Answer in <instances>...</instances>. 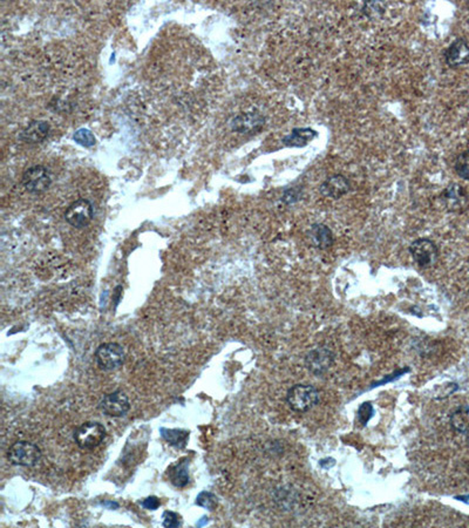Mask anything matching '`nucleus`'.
<instances>
[{"label":"nucleus","instance_id":"obj_1","mask_svg":"<svg viewBox=\"0 0 469 528\" xmlns=\"http://www.w3.org/2000/svg\"><path fill=\"white\" fill-rule=\"evenodd\" d=\"M286 401L295 412H308L320 401V392L315 386L298 384L289 390Z\"/></svg>","mask_w":469,"mask_h":528},{"label":"nucleus","instance_id":"obj_2","mask_svg":"<svg viewBox=\"0 0 469 528\" xmlns=\"http://www.w3.org/2000/svg\"><path fill=\"white\" fill-rule=\"evenodd\" d=\"M106 438V429L98 421H86L75 430L74 441L83 451H92L101 445Z\"/></svg>","mask_w":469,"mask_h":528},{"label":"nucleus","instance_id":"obj_3","mask_svg":"<svg viewBox=\"0 0 469 528\" xmlns=\"http://www.w3.org/2000/svg\"><path fill=\"white\" fill-rule=\"evenodd\" d=\"M11 464L21 467H34L41 459V451L36 444L30 441H17L10 446L8 452Z\"/></svg>","mask_w":469,"mask_h":528},{"label":"nucleus","instance_id":"obj_4","mask_svg":"<svg viewBox=\"0 0 469 528\" xmlns=\"http://www.w3.org/2000/svg\"><path fill=\"white\" fill-rule=\"evenodd\" d=\"M125 350L118 343H103L95 351V359L98 366L106 371H114L125 363Z\"/></svg>","mask_w":469,"mask_h":528},{"label":"nucleus","instance_id":"obj_5","mask_svg":"<svg viewBox=\"0 0 469 528\" xmlns=\"http://www.w3.org/2000/svg\"><path fill=\"white\" fill-rule=\"evenodd\" d=\"M410 253L415 263L425 269L433 266L439 258L438 246L432 240L425 237L410 243Z\"/></svg>","mask_w":469,"mask_h":528},{"label":"nucleus","instance_id":"obj_6","mask_svg":"<svg viewBox=\"0 0 469 528\" xmlns=\"http://www.w3.org/2000/svg\"><path fill=\"white\" fill-rule=\"evenodd\" d=\"M21 183L28 193L41 194L51 187V174L48 168L43 166H33L25 171L21 178Z\"/></svg>","mask_w":469,"mask_h":528},{"label":"nucleus","instance_id":"obj_7","mask_svg":"<svg viewBox=\"0 0 469 528\" xmlns=\"http://www.w3.org/2000/svg\"><path fill=\"white\" fill-rule=\"evenodd\" d=\"M99 408L108 417H123L130 410L129 398L123 391L118 390L106 394L100 401Z\"/></svg>","mask_w":469,"mask_h":528},{"label":"nucleus","instance_id":"obj_8","mask_svg":"<svg viewBox=\"0 0 469 528\" xmlns=\"http://www.w3.org/2000/svg\"><path fill=\"white\" fill-rule=\"evenodd\" d=\"M65 220L74 228H83L93 220V206L88 200L80 199L72 203L65 213Z\"/></svg>","mask_w":469,"mask_h":528},{"label":"nucleus","instance_id":"obj_9","mask_svg":"<svg viewBox=\"0 0 469 528\" xmlns=\"http://www.w3.org/2000/svg\"><path fill=\"white\" fill-rule=\"evenodd\" d=\"M335 354L327 348H317L310 351L305 357V366L315 376H322L333 366Z\"/></svg>","mask_w":469,"mask_h":528},{"label":"nucleus","instance_id":"obj_10","mask_svg":"<svg viewBox=\"0 0 469 528\" xmlns=\"http://www.w3.org/2000/svg\"><path fill=\"white\" fill-rule=\"evenodd\" d=\"M446 64L450 67H459L469 64V45L463 38H457L445 52Z\"/></svg>","mask_w":469,"mask_h":528},{"label":"nucleus","instance_id":"obj_11","mask_svg":"<svg viewBox=\"0 0 469 528\" xmlns=\"http://www.w3.org/2000/svg\"><path fill=\"white\" fill-rule=\"evenodd\" d=\"M351 189V184L348 180L342 174H335L329 176L320 186V193L325 198L330 199H340L344 195H346Z\"/></svg>","mask_w":469,"mask_h":528},{"label":"nucleus","instance_id":"obj_12","mask_svg":"<svg viewBox=\"0 0 469 528\" xmlns=\"http://www.w3.org/2000/svg\"><path fill=\"white\" fill-rule=\"evenodd\" d=\"M265 118L258 113H243L233 118L231 121L233 131H238L242 134L247 133H256L260 131L264 126Z\"/></svg>","mask_w":469,"mask_h":528},{"label":"nucleus","instance_id":"obj_13","mask_svg":"<svg viewBox=\"0 0 469 528\" xmlns=\"http://www.w3.org/2000/svg\"><path fill=\"white\" fill-rule=\"evenodd\" d=\"M441 200L446 208L450 211H462L468 203V196L465 191V188L457 183L446 188L442 193Z\"/></svg>","mask_w":469,"mask_h":528},{"label":"nucleus","instance_id":"obj_14","mask_svg":"<svg viewBox=\"0 0 469 528\" xmlns=\"http://www.w3.org/2000/svg\"><path fill=\"white\" fill-rule=\"evenodd\" d=\"M50 134V125L46 121H32L20 133L19 139L26 143H40Z\"/></svg>","mask_w":469,"mask_h":528},{"label":"nucleus","instance_id":"obj_15","mask_svg":"<svg viewBox=\"0 0 469 528\" xmlns=\"http://www.w3.org/2000/svg\"><path fill=\"white\" fill-rule=\"evenodd\" d=\"M310 239L315 248L320 251H326L333 244V234L329 226L323 223H315L310 228Z\"/></svg>","mask_w":469,"mask_h":528},{"label":"nucleus","instance_id":"obj_16","mask_svg":"<svg viewBox=\"0 0 469 528\" xmlns=\"http://www.w3.org/2000/svg\"><path fill=\"white\" fill-rule=\"evenodd\" d=\"M317 136L318 133L312 128H295L289 136H284L283 143L288 147H305Z\"/></svg>","mask_w":469,"mask_h":528},{"label":"nucleus","instance_id":"obj_17","mask_svg":"<svg viewBox=\"0 0 469 528\" xmlns=\"http://www.w3.org/2000/svg\"><path fill=\"white\" fill-rule=\"evenodd\" d=\"M188 466H189V461L188 459H183L180 461L178 465L173 466L169 469V478L171 484L175 487H185L189 483V472H188Z\"/></svg>","mask_w":469,"mask_h":528},{"label":"nucleus","instance_id":"obj_18","mask_svg":"<svg viewBox=\"0 0 469 528\" xmlns=\"http://www.w3.org/2000/svg\"><path fill=\"white\" fill-rule=\"evenodd\" d=\"M450 426L457 432H469V405L460 406L452 413Z\"/></svg>","mask_w":469,"mask_h":528},{"label":"nucleus","instance_id":"obj_19","mask_svg":"<svg viewBox=\"0 0 469 528\" xmlns=\"http://www.w3.org/2000/svg\"><path fill=\"white\" fill-rule=\"evenodd\" d=\"M161 436L168 444L183 449L189 438V431L178 429H161Z\"/></svg>","mask_w":469,"mask_h":528},{"label":"nucleus","instance_id":"obj_20","mask_svg":"<svg viewBox=\"0 0 469 528\" xmlns=\"http://www.w3.org/2000/svg\"><path fill=\"white\" fill-rule=\"evenodd\" d=\"M454 168L460 178L469 181V149L457 156Z\"/></svg>","mask_w":469,"mask_h":528},{"label":"nucleus","instance_id":"obj_21","mask_svg":"<svg viewBox=\"0 0 469 528\" xmlns=\"http://www.w3.org/2000/svg\"><path fill=\"white\" fill-rule=\"evenodd\" d=\"M73 139H74L75 142L79 143L80 146H83V147H92V146H94L95 141H96L93 133L86 128H81L79 131H75Z\"/></svg>","mask_w":469,"mask_h":528},{"label":"nucleus","instance_id":"obj_22","mask_svg":"<svg viewBox=\"0 0 469 528\" xmlns=\"http://www.w3.org/2000/svg\"><path fill=\"white\" fill-rule=\"evenodd\" d=\"M196 505L201 506L203 509H208L210 511H213L217 505L216 496H213V493L210 492H202L200 493V496L196 498Z\"/></svg>","mask_w":469,"mask_h":528},{"label":"nucleus","instance_id":"obj_23","mask_svg":"<svg viewBox=\"0 0 469 528\" xmlns=\"http://www.w3.org/2000/svg\"><path fill=\"white\" fill-rule=\"evenodd\" d=\"M373 413H375V410H373V406H372L371 403H364V404H362L358 410V418L360 424L363 426L366 425L368 421L373 416Z\"/></svg>","mask_w":469,"mask_h":528},{"label":"nucleus","instance_id":"obj_24","mask_svg":"<svg viewBox=\"0 0 469 528\" xmlns=\"http://www.w3.org/2000/svg\"><path fill=\"white\" fill-rule=\"evenodd\" d=\"M162 525L165 527H180L182 525L181 516H178V513L166 511V512L163 513V522H162Z\"/></svg>","mask_w":469,"mask_h":528},{"label":"nucleus","instance_id":"obj_25","mask_svg":"<svg viewBox=\"0 0 469 528\" xmlns=\"http://www.w3.org/2000/svg\"><path fill=\"white\" fill-rule=\"evenodd\" d=\"M300 198V191H297L296 188L293 189H289V191H285L284 196H283V202L285 203H293L296 202V201H298Z\"/></svg>","mask_w":469,"mask_h":528},{"label":"nucleus","instance_id":"obj_26","mask_svg":"<svg viewBox=\"0 0 469 528\" xmlns=\"http://www.w3.org/2000/svg\"><path fill=\"white\" fill-rule=\"evenodd\" d=\"M141 505H143V507L146 509H152V511H154V509H158V506H160V500H158V498H156V496H149V498L145 499V500L141 503Z\"/></svg>","mask_w":469,"mask_h":528},{"label":"nucleus","instance_id":"obj_27","mask_svg":"<svg viewBox=\"0 0 469 528\" xmlns=\"http://www.w3.org/2000/svg\"><path fill=\"white\" fill-rule=\"evenodd\" d=\"M457 499H459V500L463 501V503H466V504H469V496H459Z\"/></svg>","mask_w":469,"mask_h":528}]
</instances>
